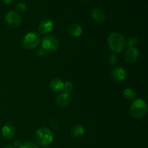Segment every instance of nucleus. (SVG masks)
I'll return each mask as SVG.
<instances>
[{
    "mask_svg": "<svg viewBox=\"0 0 148 148\" xmlns=\"http://www.w3.org/2000/svg\"><path fill=\"white\" fill-rule=\"evenodd\" d=\"M43 148H47V147H43Z\"/></svg>",
    "mask_w": 148,
    "mask_h": 148,
    "instance_id": "27",
    "label": "nucleus"
},
{
    "mask_svg": "<svg viewBox=\"0 0 148 148\" xmlns=\"http://www.w3.org/2000/svg\"><path fill=\"white\" fill-rule=\"evenodd\" d=\"M91 17L95 21L100 23H103L106 20L105 12L100 8H94L91 12Z\"/></svg>",
    "mask_w": 148,
    "mask_h": 148,
    "instance_id": "13",
    "label": "nucleus"
},
{
    "mask_svg": "<svg viewBox=\"0 0 148 148\" xmlns=\"http://www.w3.org/2000/svg\"><path fill=\"white\" fill-rule=\"evenodd\" d=\"M14 147H20V146H21V145L23 144V143H21V142L20 141H15L14 142Z\"/></svg>",
    "mask_w": 148,
    "mask_h": 148,
    "instance_id": "23",
    "label": "nucleus"
},
{
    "mask_svg": "<svg viewBox=\"0 0 148 148\" xmlns=\"http://www.w3.org/2000/svg\"><path fill=\"white\" fill-rule=\"evenodd\" d=\"M67 32L70 36L73 38H77L80 36L82 33V28L79 25L73 24L69 25L67 27Z\"/></svg>",
    "mask_w": 148,
    "mask_h": 148,
    "instance_id": "12",
    "label": "nucleus"
},
{
    "mask_svg": "<svg viewBox=\"0 0 148 148\" xmlns=\"http://www.w3.org/2000/svg\"><path fill=\"white\" fill-rule=\"evenodd\" d=\"M16 8H17V10H18V11L23 12L25 11V10H27V5L25 4V3L20 1V2H18L16 4Z\"/></svg>",
    "mask_w": 148,
    "mask_h": 148,
    "instance_id": "21",
    "label": "nucleus"
},
{
    "mask_svg": "<svg viewBox=\"0 0 148 148\" xmlns=\"http://www.w3.org/2000/svg\"><path fill=\"white\" fill-rule=\"evenodd\" d=\"M23 47L27 49H34L38 47L40 43V36L36 32L27 33L23 38Z\"/></svg>",
    "mask_w": 148,
    "mask_h": 148,
    "instance_id": "4",
    "label": "nucleus"
},
{
    "mask_svg": "<svg viewBox=\"0 0 148 148\" xmlns=\"http://www.w3.org/2000/svg\"><path fill=\"white\" fill-rule=\"evenodd\" d=\"M53 27V23L50 19H45L39 25V32L41 34H47L50 33Z\"/></svg>",
    "mask_w": 148,
    "mask_h": 148,
    "instance_id": "11",
    "label": "nucleus"
},
{
    "mask_svg": "<svg viewBox=\"0 0 148 148\" xmlns=\"http://www.w3.org/2000/svg\"><path fill=\"white\" fill-rule=\"evenodd\" d=\"M63 89L64 90V92H66L68 94H70L71 92L73 91L74 86L73 84L71 82L68 81V82H66L65 83H64V88Z\"/></svg>",
    "mask_w": 148,
    "mask_h": 148,
    "instance_id": "18",
    "label": "nucleus"
},
{
    "mask_svg": "<svg viewBox=\"0 0 148 148\" xmlns=\"http://www.w3.org/2000/svg\"><path fill=\"white\" fill-rule=\"evenodd\" d=\"M46 53H47V51H46L42 47L40 48L38 50L36 51V54L39 56H45L46 55Z\"/></svg>",
    "mask_w": 148,
    "mask_h": 148,
    "instance_id": "22",
    "label": "nucleus"
},
{
    "mask_svg": "<svg viewBox=\"0 0 148 148\" xmlns=\"http://www.w3.org/2000/svg\"><path fill=\"white\" fill-rule=\"evenodd\" d=\"M85 133V128L81 124H77L74 126L71 130V134L74 137H79Z\"/></svg>",
    "mask_w": 148,
    "mask_h": 148,
    "instance_id": "15",
    "label": "nucleus"
},
{
    "mask_svg": "<svg viewBox=\"0 0 148 148\" xmlns=\"http://www.w3.org/2000/svg\"><path fill=\"white\" fill-rule=\"evenodd\" d=\"M4 20H5L6 23L10 27H13V28H17L21 25L22 20L20 14L17 12L13 11V10L7 12L4 17Z\"/></svg>",
    "mask_w": 148,
    "mask_h": 148,
    "instance_id": "6",
    "label": "nucleus"
},
{
    "mask_svg": "<svg viewBox=\"0 0 148 148\" xmlns=\"http://www.w3.org/2000/svg\"><path fill=\"white\" fill-rule=\"evenodd\" d=\"M126 40L124 36L119 33L113 32L108 36V44L110 49L114 53H121L126 46Z\"/></svg>",
    "mask_w": 148,
    "mask_h": 148,
    "instance_id": "1",
    "label": "nucleus"
},
{
    "mask_svg": "<svg viewBox=\"0 0 148 148\" xmlns=\"http://www.w3.org/2000/svg\"><path fill=\"white\" fill-rule=\"evenodd\" d=\"M19 148H39L38 145L36 143L33 142H26L23 143Z\"/></svg>",
    "mask_w": 148,
    "mask_h": 148,
    "instance_id": "19",
    "label": "nucleus"
},
{
    "mask_svg": "<svg viewBox=\"0 0 148 148\" xmlns=\"http://www.w3.org/2000/svg\"><path fill=\"white\" fill-rule=\"evenodd\" d=\"M1 1L5 3V4H10V3L12 2L13 0H1Z\"/></svg>",
    "mask_w": 148,
    "mask_h": 148,
    "instance_id": "24",
    "label": "nucleus"
},
{
    "mask_svg": "<svg viewBox=\"0 0 148 148\" xmlns=\"http://www.w3.org/2000/svg\"><path fill=\"white\" fill-rule=\"evenodd\" d=\"M111 76L116 82H122L127 79V72L124 68L121 66H116L111 71Z\"/></svg>",
    "mask_w": 148,
    "mask_h": 148,
    "instance_id": "7",
    "label": "nucleus"
},
{
    "mask_svg": "<svg viewBox=\"0 0 148 148\" xmlns=\"http://www.w3.org/2000/svg\"><path fill=\"white\" fill-rule=\"evenodd\" d=\"M2 136L7 140H12L15 136L16 130L14 126L11 124H7L1 128Z\"/></svg>",
    "mask_w": 148,
    "mask_h": 148,
    "instance_id": "9",
    "label": "nucleus"
},
{
    "mask_svg": "<svg viewBox=\"0 0 148 148\" xmlns=\"http://www.w3.org/2000/svg\"><path fill=\"white\" fill-rule=\"evenodd\" d=\"M119 62V58L118 56L116 54H111L110 56L109 59H108V62L111 64V65H114V64H116Z\"/></svg>",
    "mask_w": 148,
    "mask_h": 148,
    "instance_id": "20",
    "label": "nucleus"
},
{
    "mask_svg": "<svg viewBox=\"0 0 148 148\" xmlns=\"http://www.w3.org/2000/svg\"><path fill=\"white\" fill-rule=\"evenodd\" d=\"M64 88V82L59 78H54L50 83V88L53 92H58Z\"/></svg>",
    "mask_w": 148,
    "mask_h": 148,
    "instance_id": "14",
    "label": "nucleus"
},
{
    "mask_svg": "<svg viewBox=\"0 0 148 148\" xmlns=\"http://www.w3.org/2000/svg\"><path fill=\"white\" fill-rule=\"evenodd\" d=\"M4 148H15V147L12 145H7V146H5Z\"/></svg>",
    "mask_w": 148,
    "mask_h": 148,
    "instance_id": "25",
    "label": "nucleus"
},
{
    "mask_svg": "<svg viewBox=\"0 0 148 148\" xmlns=\"http://www.w3.org/2000/svg\"><path fill=\"white\" fill-rule=\"evenodd\" d=\"M136 96H137V94H136L135 91L131 88H127L123 92V97L127 101H132V100L135 99Z\"/></svg>",
    "mask_w": 148,
    "mask_h": 148,
    "instance_id": "16",
    "label": "nucleus"
},
{
    "mask_svg": "<svg viewBox=\"0 0 148 148\" xmlns=\"http://www.w3.org/2000/svg\"><path fill=\"white\" fill-rule=\"evenodd\" d=\"M72 98H71L70 94L66 92H62L59 94L56 98V104L61 108H65L70 104Z\"/></svg>",
    "mask_w": 148,
    "mask_h": 148,
    "instance_id": "10",
    "label": "nucleus"
},
{
    "mask_svg": "<svg viewBox=\"0 0 148 148\" xmlns=\"http://www.w3.org/2000/svg\"><path fill=\"white\" fill-rule=\"evenodd\" d=\"M139 43V38L137 36H132V37L129 38L128 40H127V43H126V44H127V46H129V48L130 47H134V45L137 44Z\"/></svg>",
    "mask_w": 148,
    "mask_h": 148,
    "instance_id": "17",
    "label": "nucleus"
},
{
    "mask_svg": "<svg viewBox=\"0 0 148 148\" xmlns=\"http://www.w3.org/2000/svg\"><path fill=\"white\" fill-rule=\"evenodd\" d=\"M130 113L131 116L134 119H141L147 113V105L143 99L135 100L130 106Z\"/></svg>",
    "mask_w": 148,
    "mask_h": 148,
    "instance_id": "3",
    "label": "nucleus"
},
{
    "mask_svg": "<svg viewBox=\"0 0 148 148\" xmlns=\"http://www.w3.org/2000/svg\"><path fill=\"white\" fill-rule=\"evenodd\" d=\"M81 1H85V0H81Z\"/></svg>",
    "mask_w": 148,
    "mask_h": 148,
    "instance_id": "26",
    "label": "nucleus"
},
{
    "mask_svg": "<svg viewBox=\"0 0 148 148\" xmlns=\"http://www.w3.org/2000/svg\"><path fill=\"white\" fill-rule=\"evenodd\" d=\"M140 56L139 50L136 47H130L125 53V60L128 63L133 64L138 59Z\"/></svg>",
    "mask_w": 148,
    "mask_h": 148,
    "instance_id": "8",
    "label": "nucleus"
},
{
    "mask_svg": "<svg viewBox=\"0 0 148 148\" xmlns=\"http://www.w3.org/2000/svg\"><path fill=\"white\" fill-rule=\"evenodd\" d=\"M60 46V42L59 40L54 36L49 35L45 36L42 40V48L46 51H56L59 49Z\"/></svg>",
    "mask_w": 148,
    "mask_h": 148,
    "instance_id": "5",
    "label": "nucleus"
},
{
    "mask_svg": "<svg viewBox=\"0 0 148 148\" xmlns=\"http://www.w3.org/2000/svg\"><path fill=\"white\" fill-rule=\"evenodd\" d=\"M34 139L38 145L46 147L53 143V135L49 129L41 127L36 132Z\"/></svg>",
    "mask_w": 148,
    "mask_h": 148,
    "instance_id": "2",
    "label": "nucleus"
}]
</instances>
